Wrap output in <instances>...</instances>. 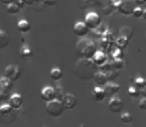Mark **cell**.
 Listing matches in <instances>:
<instances>
[{
  "label": "cell",
  "mask_w": 146,
  "mask_h": 127,
  "mask_svg": "<svg viewBox=\"0 0 146 127\" xmlns=\"http://www.w3.org/2000/svg\"><path fill=\"white\" fill-rule=\"evenodd\" d=\"M65 107L62 100L54 99L52 101L47 102L46 104V112L52 117H60L65 111Z\"/></svg>",
  "instance_id": "3"
},
{
  "label": "cell",
  "mask_w": 146,
  "mask_h": 127,
  "mask_svg": "<svg viewBox=\"0 0 146 127\" xmlns=\"http://www.w3.org/2000/svg\"><path fill=\"white\" fill-rule=\"evenodd\" d=\"M10 43V37L6 32L0 30V50H4L7 48Z\"/></svg>",
  "instance_id": "19"
},
{
  "label": "cell",
  "mask_w": 146,
  "mask_h": 127,
  "mask_svg": "<svg viewBox=\"0 0 146 127\" xmlns=\"http://www.w3.org/2000/svg\"><path fill=\"white\" fill-rule=\"evenodd\" d=\"M96 51V44L90 39H82L76 45V53L81 59H92Z\"/></svg>",
  "instance_id": "2"
},
{
  "label": "cell",
  "mask_w": 146,
  "mask_h": 127,
  "mask_svg": "<svg viewBox=\"0 0 146 127\" xmlns=\"http://www.w3.org/2000/svg\"><path fill=\"white\" fill-rule=\"evenodd\" d=\"M138 107L140 108L141 110H146V97H143L142 99L139 101Z\"/></svg>",
  "instance_id": "37"
},
{
  "label": "cell",
  "mask_w": 146,
  "mask_h": 127,
  "mask_svg": "<svg viewBox=\"0 0 146 127\" xmlns=\"http://www.w3.org/2000/svg\"><path fill=\"white\" fill-rule=\"evenodd\" d=\"M7 95H6V93H2L1 91H0V105L2 104V102L4 101V100L7 98Z\"/></svg>",
  "instance_id": "39"
},
{
  "label": "cell",
  "mask_w": 146,
  "mask_h": 127,
  "mask_svg": "<svg viewBox=\"0 0 146 127\" xmlns=\"http://www.w3.org/2000/svg\"><path fill=\"white\" fill-rule=\"evenodd\" d=\"M127 93H128V95L132 98H137L140 95V91H139V89H137L135 85H130V87H128Z\"/></svg>",
  "instance_id": "29"
},
{
  "label": "cell",
  "mask_w": 146,
  "mask_h": 127,
  "mask_svg": "<svg viewBox=\"0 0 146 127\" xmlns=\"http://www.w3.org/2000/svg\"><path fill=\"white\" fill-rule=\"evenodd\" d=\"M92 97L94 101L96 102H100L106 97V91H104V89H102V87H98L96 85V87H94V89L92 91Z\"/></svg>",
  "instance_id": "14"
},
{
  "label": "cell",
  "mask_w": 146,
  "mask_h": 127,
  "mask_svg": "<svg viewBox=\"0 0 146 127\" xmlns=\"http://www.w3.org/2000/svg\"><path fill=\"white\" fill-rule=\"evenodd\" d=\"M21 67L16 65H9L8 67H5V71H4L5 77L10 79L12 81H18L20 79V77H21Z\"/></svg>",
  "instance_id": "5"
},
{
  "label": "cell",
  "mask_w": 146,
  "mask_h": 127,
  "mask_svg": "<svg viewBox=\"0 0 146 127\" xmlns=\"http://www.w3.org/2000/svg\"><path fill=\"white\" fill-rule=\"evenodd\" d=\"M143 13H144V9H142L141 6H136V7H134V9H133L132 15L134 16L135 18L138 19V18H142Z\"/></svg>",
  "instance_id": "34"
},
{
  "label": "cell",
  "mask_w": 146,
  "mask_h": 127,
  "mask_svg": "<svg viewBox=\"0 0 146 127\" xmlns=\"http://www.w3.org/2000/svg\"><path fill=\"white\" fill-rule=\"evenodd\" d=\"M81 2H82V7H83V9H86L88 6L94 5L96 2H98V0H81Z\"/></svg>",
  "instance_id": "36"
},
{
  "label": "cell",
  "mask_w": 146,
  "mask_h": 127,
  "mask_svg": "<svg viewBox=\"0 0 146 127\" xmlns=\"http://www.w3.org/2000/svg\"><path fill=\"white\" fill-rule=\"evenodd\" d=\"M134 85L139 89H143V87H146V79L140 77H136V79H134Z\"/></svg>",
  "instance_id": "32"
},
{
  "label": "cell",
  "mask_w": 146,
  "mask_h": 127,
  "mask_svg": "<svg viewBox=\"0 0 146 127\" xmlns=\"http://www.w3.org/2000/svg\"><path fill=\"white\" fill-rule=\"evenodd\" d=\"M14 87V81H12L10 79H8L7 77H0V91L2 93L9 95L12 91Z\"/></svg>",
  "instance_id": "10"
},
{
  "label": "cell",
  "mask_w": 146,
  "mask_h": 127,
  "mask_svg": "<svg viewBox=\"0 0 146 127\" xmlns=\"http://www.w3.org/2000/svg\"><path fill=\"white\" fill-rule=\"evenodd\" d=\"M6 10H7L8 13L11 14V15H15V14L19 13L20 10H21V8H20L19 6L14 2V3H11V4H9V5H7Z\"/></svg>",
  "instance_id": "28"
},
{
  "label": "cell",
  "mask_w": 146,
  "mask_h": 127,
  "mask_svg": "<svg viewBox=\"0 0 146 127\" xmlns=\"http://www.w3.org/2000/svg\"><path fill=\"white\" fill-rule=\"evenodd\" d=\"M8 103L15 110H19L23 105V97L19 93H13L8 99Z\"/></svg>",
  "instance_id": "12"
},
{
  "label": "cell",
  "mask_w": 146,
  "mask_h": 127,
  "mask_svg": "<svg viewBox=\"0 0 146 127\" xmlns=\"http://www.w3.org/2000/svg\"><path fill=\"white\" fill-rule=\"evenodd\" d=\"M139 91H140V95H143L144 97H146V87L141 89H139Z\"/></svg>",
  "instance_id": "43"
},
{
  "label": "cell",
  "mask_w": 146,
  "mask_h": 127,
  "mask_svg": "<svg viewBox=\"0 0 146 127\" xmlns=\"http://www.w3.org/2000/svg\"><path fill=\"white\" fill-rule=\"evenodd\" d=\"M55 89H56V93H57V99L63 100L64 96L66 95V93L64 91L63 87H61V85H57V87H55Z\"/></svg>",
  "instance_id": "35"
},
{
  "label": "cell",
  "mask_w": 146,
  "mask_h": 127,
  "mask_svg": "<svg viewBox=\"0 0 146 127\" xmlns=\"http://www.w3.org/2000/svg\"><path fill=\"white\" fill-rule=\"evenodd\" d=\"M17 119V110H14L12 113L7 114V115L0 116V123L3 125H11Z\"/></svg>",
  "instance_id": "18"
},
{
  "label": "cell",
  "mask_w": 146,
  "mask_h": 127,
  "mask_svg": "<svg viewBox=\"0 0 146 127\" xmlns=\"http://www.w3.org/2000/svg\"><path fill=\"white\" fill-rule=\"evenodd\" d=\"M62 102H63L64 107H65L66 110H72L77 106L78 98L73 93H66Z\"/></svg>",
  "instance_id": "8"
},
{
  "label": "cell",
  "mask_w": 146,
  "mask_h": 127,
  "mask_svg": "<svg viewBox=\"0 0 146 127\" xmlns=\"http://www.w3.org/2000/svg\"><path fill=\"white\" fill-rule=\"evenodd\" d=\"M98 69H100V71H104V73H108V71L113 69V67H112L111 62H108H108L104 63V65H100V67H98Z\"/></svg>",
  "instance_id": "33"
},
{
  "label": "cell",
  "mask_w": 146,
  "mask_h": 127,
  "mask_svg": "<svg viewBox=\"0 0 146 127\" xmlns=\"http://www.w3.org/2000/svg\"><path fill=\"white\" fill-rule=\"evenodd\" d=\"M80 127H86V125H85V124H81V125H80Z\"/></svg>",
  "instance_id": "47"
},
{
  "label": "cell",
  "mask_w": 146,
  "mask_h": 127,
  "mask_svg": "<svg viewBox=\"0 0 146 127\" xmlns=\"http://www.w3.org/2000/svg\"><path fill=\"white\" fill-rule=\"evenodd\" d=\"M50 77L53 81H59L63 77V71L60 67H53L50 71Z\"/></svg>",
  "instance_id": "22"
},
{
  "label": "cell",
  "mask_w": 146,
  "mask_h": 127,
  "mask_svg": "<svg viewBox=\"0 0 146 127\" xmlns=\"http://www.w3.org/2000/svg\"><path fill=\"white\" fill-rule=\"evenodd\" d=\"M142 18L146 21V9H144V13H143V16H142Z\"/></svg>",
  "instance_id": "45"
},
{
  "label": "cell",
  "mask_w": 146,
  "mask_h": 127,
  "mask_svg": "<svg viewBox=\"0 0 146 127\" xmlns=\"http://www.w3.org/2000/svg\"><path fill=\"white\" fill-rule=\"evenodd\" d=\"M94 81L96 83V85H98V87H104V85L108 83L106 73L102 71H98V73H96V75H94Z\"/></svg>",
  "instance_id": "17"
},
{
  "label": "cell",
  "mask_w": 146,
  "mask_h": 127,
  "mask_svg": "<svg viewBox=\"0 0 146 127\" xmlns=\"http://www.w3.org/2000/svg\"><path fill=\"white\" fill-rule=\"evenodd\" d=\"M120 121L124 124H129L133 121V116L129 112H123L120 115Z\"/></svg>",
  "instance_id": "30"
},
{
  "label": "cell",
  "mask_w": 146,
  "mask_h": 127,
  "mask_svg": "<svg viewBox=\"0 0 146 127\" xmlns=\"http://www.w3.org/2000/svg\"><path fill=\"white\" fill-rule=\"evenodd\" d=\"M128 45H129V40L123 36H119L118 38H116L115 41H114V46L121 49V50L126 49L127 47H128Z\"/></svg>",
  "instance_id": "20"
},
{
  "label": "cell",
  "mask_w": 146,
  "mask_h": 127,
  "mask_svg": "<svg viewBox=\"0 0 146 127\" xmlns=\"http://www.w3.org/2000/svg\"><path fill=\"white\" fill-rule=\"evenodd\" d=\"M98 67L94 64L92 59H81L76 63L75 73L78 79L84 81H88L94 79V75L98 71Z\"/></svg>",
  "instance_id": "1"
},
{
  "label": "cell",
  "mask_w": 146,
  "mask_h": 127,
  "mask_svg": "<svg viewBox=\"0 0 146 127\" xmlns=\"http://www.w3.org/2000/svg\"><path fill=\"white\" fill-rule=\"evenodd\" d=\"M90 30V29L87 26L85 21L77 22V23L75 24V26H74V34L77 37H79V38H84V37H86L88 34Z\"/></svg>",
  "instance_id": "7"
},
{
  "label": "cell",
  "mask_w": 146,
  "mask_h": 127,
  "mask_svg": "<svg viewBox=\"0 0 146 127\" xmlns=\"http://www.w3.org/2000/svg\"><path fill=\"white\" fill-rule=\"evenodd\" d=\"M104 91H106V97H113V95H115L116 93H118L120 91L121 87L119 85L113 83V81H108L106 85H104Z\"/></svg>",
  "instance_id": "11"
},
{
  "label": "cell",
  "mask_w": 146,
  "mask_h": 127,
  "mask_svg": "<svg viewBox=\"0 0 146 127\" xmlns=\"http://www.w3.org/2000/svg\"><path fill=\"white\" fill-rule=\"evenodd\" d=\"M19 55L24 61H30L33 58V51L27 44H23L20 47Z\"/></svg>",
  "instance_id": "15"
},
{
  "label": "cell",
  "mask_w": 146,
  "mask_h": 127,
  "mask_svg": "<svg viewBox=\"0 0 146 127\" xmlns=\"http://www.w3.org/2000/svg\"><path fill=\"white\" fill-rule=\"evenodd\" d=\"M15 3L17 4L20 8H23L24 6L26 5V3H25V1H24V0H15Z\"/></svg>",
  "instance_id": "40"
},
{
  "label": "cell",
  "mask_w": 146,
  "mask_h": 127,
  "mask_svg": "<svg viewBox=\"0 0 146 127\" xmlns=\"http://www.w3.org/2000/svg\"><path fill=\"white\" fill-rule=\"evenodd\" d=\"M26 3V5H33V4L35 3V0H24Z\"/></svg>",
  "instance_id": "44"
},
{
  "label": "cell",
  "mask_w": 146,
  "mask_h": 127,
  "mask_svg": "<svg viewBox=\"0 0 146 127\" xmlns=\"http://www.w3.org/2000/svg\"><path fill=\"white\" fill-rule=\"evenodd\" d=\"M115 10V7L114 5L112 4V2H108V3H104V5L102 6V14L106 16H110L112 12Z\"/></svg>",
  "instance_id": "24"
},
{
  "label": "cell",
  "mask_w": 146,
  "mask_h": 127,
  "mask_svg": "<svg viewBox=\"0 0 146 127\" xmlns=\"http://www.w3.org/2000/svg\"><path fill=\"white\" fill-rule=\"evenodd\" d=\"M92 60L94 61V64H96L98 67H100V65H104V63L108 62V56H106V54L104 51L98 50L96 54H94V56L92 57Z\"/></svg>",
  "instance_id": "16"
},
{
  "label": "cell",
  "mask_w": 146,
  "mask_h": 127,
  "mask_svg": "<svg viewBox=\"0 0 146 127\" xmlns=\"http://www.w3.org/2000/svg\"><path fill=\"white\" fill-rule=\"evenodd\" d=\"M17 29H18V31L21 32V33H27L30 31L31 25L27 20L22 19L17 23Z\"/></svg>",
  "instance_id": "21"
},
{
  "label": "cell",
  "mask_w": 146,
  "mask_h": 127,
  "mask_svg": "<svg viewBox=\"0 0 146 127\" xmlns=\"http://www.w3.org/2000/svg\"><path fill=\"white\" fill-rule=\"evenodd\" d=\"M111 64L113 69H117V71H121V69H123L126 67V63H125V61L123 59H121V60H112Z\"/></svg>",
  "instance_id": "27"
},
{
  "label": "cell",
  "mask_w": 146,
  "mask_h": 127,
  "mask_svg": "<svg viewBox=\"0 0 146 127\" xmlns=\"http://www.w3.org/2000/svg\"><path fill=\"white\" fill-rule=\"evenodd\" d=\"M43 1H44V0H35V2H38V3L39 2H43Z\"/></svg>",
  "instance_id": "46"
},
{
  "label": "cell",
  "mask_w": 146,
  "mask_h": 127,
  "mask_svg": "<svg viewBox=\"0 0 146 127\" xmlns=\"http://www.w3.org/2000/svg\"><path fill=\"white\" fill-rule=\"evenodd\" d=\"M110 53H111L112 60H121V59H123V56H124V54H123V50L117 48V47L112 48L111 51H110Z\"/></svg>",
  "instance_id": "25"
},
{
  "label": "cell",
  "mask_w": 146,
  "mask_h": 127,
  "mask_svg": "<svg viewBox=\"0 0 146 127\" xmlns=\"http://www.w3.org/2000/svg\"><path fill=\"white\" fill-rule=\"evenodd\" d=\"M85 23L90 30H96L102 25V17L96 12H88L85 17Z\"/></svg>",
  "instance_id": "4"
},
{
  "label": "cell",
  "mask_w": 146,
  "mask_h": 127,
  "mask_svg": "<svg viewBox=\"0 0 146 127\" xmlns=\"http://www.w3.org/2000/svg\"><path fill=\"white\" fill-rule=\"evenodd\" d=\"M119 33H120V36H123L125 37V38H127L129 41L132 39L133 37V30L131 27H129V26H123L122 28L120 29V31H119Z\"/></svg>",
  "instance_id": "23"
},
{
  "label": "cell",
  "mask_w": 146,
  "mask_h": 127,
  "mask_svg": "<svg viewBox=\"0 0 146 127\" xmlns=\"http://www.w3.org/2000/svg\"><path fill=\"white\" fill-rule=\"evenodd\" d=\"M116 9L118 10V11L120 12L121 14L127 16V15H131V14L133 13L134 6H133L132 4L130 3V2L127 1V0H124L122 3H120L118 6H117Z\"/></svg>",
  "instance_id": "13"
},
{
  "label": "cell",
  "mask_w": 146,
  "mask_h": 127,
  "mask_svg": "<svg viewBox=\"0 0 146 127\" xmlns=\"http://www.w3.org/2000/svg\"><path fill=\"white\" fill-rule=\"evenodd\" d=\"M106 73V77H108V81H113L114 79H116L117 77H119V75H120V73H119V71H117V69H111V71H108Z\"/></svg>",
  "instance_id": "31"
},
{
  "label": "cell",
  "mask_w": 146,
  "mask_h": 127,
  "mask_svg": "<svg viewBox=\"0 0 146 127\" xmlns=\"http://www.w3.org/2000/svg\"><path fill=\"white\" fill-rule=\"evenodd\" d=\"M41 97L44 101L49 102L57 98L56 89L53 87H45L41 91Z\"/></svg>",
  "instance_id": "9"
},
{
  "label": "cell",
  "mask_w": 146,
  "mask_h": 127,
  "mask_svg": "<svg viewBox=\"0 0 146 127\" xmlns=\"http://www.w3.org/2000/svg\"><path fill=\"white\" fill-rule=\"evenodd\" d=\"M135 3L138 6H143L146 4V0H135Z\"/></svg>",
  "instance_id": "42"
},
{
  "label": "cell",
  "mask_w": 146,
  "mask_h": 127,
  "mask_svg": "<svg viewBox=\"0 0 146 127\" xmlns=\"http://www.w3.org/2000/svg\"><path fill=\"white\" fill-rule=\"evenodd\" d=\"M0 2L5 4V5H9V4H11V3H14L15 0H0Z\"/></svg>",
  "instance_id": "41"
},
{
  "label": "cell",
  "mask_w": 146,
  "mask_h": 127,
  "mask_svg": "<svg viewBox=\"0 0 146 127\" xmlns=\"http://www.w3.org/2000/svg\"><path fill=\"white\" fill-rule=\"evenodd\" d=\"M123 106H124V103H123L122 99H120L119 97H116V96H113L108 101V109L112 112V113H119V112L122 111Z\"/></svg>",
  "instance_id": "6"
},
{
  "label": "cell",
  "mask_w": 146,
  "mask_h": 127,
  "mask_svg": "<svg viewBox=\"0 0 146 127\" xmlns=\"http://www.w3.org/2000/svg\"><path fill=\"white\" fill-rule=\"evenodd\" d=\"M15 109L11 107L9 103H4L0 105V116H4V115H7V114H10L14 111Z\"/></svg>",
  "instance_id": "26"
},
{
  "label": "cell",
  "mask_w": 146,
  "mask_h": 127,
  "mask_svg": "<svg viewBox=\"0 0 146 127\" xmlns=\"http://www.w3.org/2000/svg\"><path fill=\"white\" fill-rule=\"evenodd\" d=\"M43 3H44L45 5L52 7V6H55V4H56V0H44Z\"/></svg>",
  "instance_id": "38"
}]
</instances>
